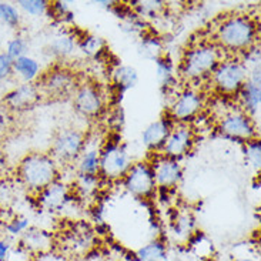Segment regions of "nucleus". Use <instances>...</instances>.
Returning a JSON list of instances; mask_svg holds the SVG:
<instances>
[{"mask_svg": "<svg viewBox=\"0 0 261 261\" xmlns=\"http://www.w3.org/2000/svg\"><path fill=\"white\" fill-rule=\"evenodd\" d=\"M194 217L190 212L177 213L176 219L173 220L171 233L176 236V239H190L194 231Z\"/></svg>", "mask_w": 261, "mask_h": 261, "instance_id": "a878e982", "label": "nucleus"}, {"mask_svg": "<svg viewBox=\"0 0 261 261\" xmlns=\"http://www.w3.org/2000/svg\"><path fill=\"white\" fill-rule=\"evenodd\" d=\"M150 166L154 173L157 190H174L183 180V164L180 160L170 159L167 155L155 153L150 160Z\"/></svg>", "mask_w": 261, "mask_h": 261, "instance_id": "f8f14e48", "label": "nucleus"}, {"mask_svg": "<svg viewBox=\"0 0 261 261\" xmlns=\"http://www.w3.org/2000/svg\"><path fill=\"white\" fill-rule=\"evenodd\" d=\"M101 177L99 174H76L73 180V186L77 194V198H90L99 191Z\"/></svg>", "mask_w": 261, "mask_h": 261, "instance_id": "b1692460", "label": "nucleus"}, {"mask_svg": "<svg viewBox=\"0 0 261 261\" xmlns=\"http://www.w3.org/2000/svg\"><path fill=\"white\" fill-rule=\"evenodd\" d=\"M30 227H32L30 226V220L28 217H24V216H14L12 219L5 221L3 231L9 237H21Z\"/></svg>", "mask_w": 261, "mask_h": 261, "instance_id": "bb28decb", "label": "nucleus"}, {"mask_svg": "<svg viewBox=\"0 0 261 261\" xmlns=\"http://www.w3.org/2000/svg\"><path fill=\"white\" fill-rule=\"evenodd\" d=\"M105 139L99 134H86L85 147L79 155L76 170L80 174H99L100 151Z\"/></svg>", "mask_w": 261, "mask_h": 261, "instance_id": "2eb2a0df", "label": "nucleus"}, {"mask_svg": "<svg viewBox=\"0 0 261 261\" xmlns=\"http://www.w3.org/2000/svg\"><path fill=\"white\" fill-rule=\"evenodd\" d=\"M133 157L121 143V137H110L103 141L100 151L99 176L106 181H119L127 174L133 164Z\"/></svg>", "mask_w": 261, "mask_h": 261, "instance_id": "20e7f679", "label": "nucleus"}, {"mask_svg": "<svg viewBox=\"0 0 261 261\" xmlns=\"http://www.w3.org/2000/svg\"><path fill=\"white\" fill-rule=\"evenodd\" d=\"M121 183L127 193L143 200L153 198L157 193L154 173L150 163L146 160L134 162L128 169L127 174L123 177Z\"/></svg>", "mask_w": 261, "mask_h": 261, "instance_id": "6e6552de", "label": "nucleus"}, {"mask_svg": "<svg viewBox=\"0 0 261 261\" xmlns=\"http://www.w3.org/2000/svg\"><path fill=\"white\" fill-rule=\"evenodd\" d=\"M143 55L148 59H153L155 60L159 56H162V42L157 39V37H144L141 40L140 46Z\"/></svg>", "mask_w": 261, "mask_h": 261, "instance_id": "72a5a7b5", "label": "nucleus"}, {"mask_svg": "<svg viewBox=\"0 0 261 261\" xmlns=\"http://www.w3.org/2000/svg\"><path fill=\"white\" fill-rule=\"evenodd\" d=\"M0 21L10 28H19L21 21V16L19 9L12 3L0 2Z\"/></svg>", "mask_w": 261, "mask_h": 261, "instance_id": "c756f323", "label": "nucleus"}, {"mask_svg": "<svg viewBox=\"0 0 261 261\" xmlns=\"http://www.w3.org/2000/svg\"><path fill=\"white\" fill-rule=\"evenodd\" d=\"M219 132L227 139L241 143H247L258 137L255 120L239 107L230 109L220 117Z\"/></svg>", "mask_w": 261, "mask_h": 261, "instance_id": "0eeeda50", "label": "nucleus"}, {"mask_svg": "<svg viewBox=\"0 0 261 261\" xmlns=\"http://www.w3.org/2000/svg\"><path fill=\"white\" fill-rule=\"evenodd\" d=\"M36 197L43 210L49 213H63L74 196L71 194L70 187L59 178L40 191Z\"/></svg>", "mask_w": 261, "mask_h": 261, "instance_id": "4468645a", "label": "nucleus"}, {"mask_svg": "<svg viewBox=\"0 0 261 261\" xmlns=\"http://www.w3.org/2000/svg\"><path fill=\"white\" fill-rule=\"evenodd\" d=\"M3 201H5V191H3V186L0 184V207L3 205Z\"/></svg>", "mask_w": 261, "mask_h": 261, "instance_id": "58836bf2", "label": "nucleus"}, {"mask_svg": "<svg viewBox=\"0 0 261 261\" xmlns=\"http://www.w3.org/2000/svg\"><path fill=\"white\" fill-rule=\"evenodd\" d=\"M80 49L83 50V53L87 56L97 57L106 49V43L99 36H87L80 43Z\"/></svg>", "mask_w": 261, "mask_h": 261, "instance_id": "7c9ffc66", "label": "nucleus"}, {"mask_svg": "<svg viewBox=\"0 0 261 261\" xmlns=\"http://www.w3.org/2000/svg\"><path fill=\"white\" fill-rule=\"evenodd\" d=\"M42 96H47L51 99H62L66 96H73L77 87V79L73 71L66 69H56L49 71L42 79V83L37 86Z\"/></svg>", "mask_w": 261, "mask_h": 261, "instance_id": "ddd939ff", "label": "nucleus"}, {"mask_svg": "<svg viewBox=\"0 0 261 261\" xmlns=\"http://www.w3.org/2000/svg\"><path fill=\"white\" fill-rule=\"evenodd\" d=\"M3 227H5V220L0 219V237H2V234H3Z\"/></svg>", "mask_w": 261, "mask_h": 261, "instance_id": "ea45409f", "label": "nucleus"}, {"mask_svg": "<svg viewBox=\"0 0 261 261\" xmlns=\"http://www.w3.org/2000/svg\"><path fill=\"white\" fill-rule=\"evenodd\" d=\"M21 247L33 254L47 253L53 246V236L39 227H30L20 239Z\"/></svg>", "mask_w": 261, "mask_h": 261, "instance_id": "a211bd4d", "label": "nucleus"}, {"mask_svg": "<svg viewBox=\"0 0 261 261\" xmlns=\"http://www.w3.org/2000/svg\"><path fill=\"white\" fill-rule=\"evenodd\" d=\"M174 126V121L169 116H164L150 123L141 133V143L151 153H160L166 139L170 134V130Z\"/></svg>", "mask_w": 261, "mask_h": 261, "instance_id": "dca6fc26", "label": "nucleus"}, {"mask_svg": "<svg viewBox=\"0 0 261 261\" xmlns=\"http://www.w3.org/2000/svg\"><path fill=\"white\" fill-rule=\"evenodd\" d=\"M16 177L29 193L37 196L47 186L60 178V169L49 153L35 151L26 154L19 162Z\"/></svg>", "mask_w": 261, "mask_h": 261, "instance_id": "7ed1b4c3", "label": "nucleus"}, {"mask_svg": "<svg viewBox=\"0 0 261 261\" xmlns=\"http://www.w3.org/2000/svg\"><path fill=\"white\" fill-rule=\"evenodd\" d=\"M42 66L35 57L21 56L13 60V76H17L23 83H35L40 77Z\"/></svg>", "mask_w": 261, "mask_h": 261, "instance_id": "4be33fe9", "label": "nucleus"}, {"mask_svg": "<svg viewBox=\"0 0 261 261\" xmlns=\"http://www.w3.org/2000/svg\"><path fill=\"white\" fill-rule=\"evenodd\" d=\"M205 107V96L197 87H187L173 99L169 109V116L174 123L193 124Z\"/></svg>", "mask_w": 261, "mask_h": 261, "instance_id": "423d86ee", "label": "nucleus"}, {"mask_svg": "<svg viewBox=\"0 0 261 261\" xmlns=\"http://www.w3.org/2000/svg\"><path fill=\"white\" fill-rule=\"evenodd\" d=\"M224 59L226 51L214 42H198L184 51L178 73L189 83H201L210 80L213 71Z\"/></svg>", "mask_w": 261, "mask_h": 261, "instance_id": "f03ea898", "label": "nucleus"}, {"mask_svg": "<svg viewBox=\"0 0 261 261\" xmlns=\"http://www.w3.org/2000/svg\"><path fill=\"white\" fill-rule=\"evenodd\" d=\"M13 76V60L7 56L5 51L0 53V80H6V79Z\"/></svg>", "mask_w": 261, "mask_h": 261, "instance_id": "f704fd0d", "label": "nucleus"}, {"mask_svg": "<svg viewBox=\"0 0 261 261\" xmlns=\"http://www.w3.org/2000/svg\"><path fill=\"white\" fill-rule=\"evenodd\" d=\"M56 14L57 17H66V16H70V9L67 6V3L64 2H55V3H50V13Z\"/></svg>", "mask_w": 261, "mask_h": 261, "instance_id": "c9c22d12", "label": "nucleus"}, {"mask_svg": "<svg viewBox=\"0 0 261 261\" xmlns=\"http://www.w3.org/2000/svg\"><path fill=\"white\" fill-rule=\"evenodd\" d=\"M17 5L24 13L33 17H40L50 12V2L47 0H20Z\"/></svg>", "mask_w": 261, "mask_h": 261, "instance_id": "c85d7f7f", "label": "nucleus"}, {"mask_svg": "<svg viewBox=\"0 0 261 261\" xmlns=\"http://www.w3.org/2000/svg\"><path fill=\"white\" fill-rule=\"evenodd\" d=\"M155 64V76H157V80L162 86L163 89H171L174 87L177 82L176 76V66L173 63V60L170 59L169 56L166 55H162L159 56L154 60Z\"/></svg>", "mask_w": 261, "mask_h": 261, "instance_id": "5701e85b", "label": "nucleus"}, {"mask_svg": "<svg viewBox=\"0 0 261 261\" xmlns=\"http://www.w3.org/2000/svg\"><path fill=\"white\" fill-rule=\"evenodd\" d=\"M86 133L77 128H63L56 134L51 143L49 154L59 166L73 164L77 162L79 155L85 147Z\"/></svg>", "mask_w": 261, "mask_h": 261, "instance_id": "1a4fd4ad", "label": "nucleus"}, {"mask_svg": "<svg viewBox=\"0 0 261 261\" xmlns=\"http://www.w3.org/2000/svg\"><path fill=\"white\" fill-rule=\"evenodd\" d=\"M42 99V93L39 90V87L35 83H23L17 86L12 92L6 94V97L3 99L7 109L16 110V112H23L28 110L30 107H33Z\"/></svg>", "mask_w": 261, "mask_h": 261, "instance_id": "f3484780", "label": "nucleus"}, {"mask_svg": "<svg viewBox=\"0 0 261 261\" xmlns=\"http://www.w3.org/2000/svg\"><path fill=\"white\" fill-rule=\"evenodd\" d=\"M94 236L90 227L86 224H77V228L71 231L66 240V247L73 255H80L87 253L93 247Z\"/></svg>", "mask_w": 261, "mask_h": 261, "instance_id": "aec40b11", "label": "nucleus"}, {"mask_svg": "<svg viewBox=\"0 0 261 261\" xmlns=\"http://www.w3.org/2000/svg\"><path fill=\"white\" fill-rule=\"evenodd\" d=\"M196 144V130L193 124L174 123L170 134L166 139L160 154L167 155L174 160H181L190 154Z\"/></svg>", "mask_w": 261, "mask_h": 261, "instance_id": "9b49d317", "label": "nucleus"}, {"mask_svg": "<svg viewBox=\"0 0 261 261\" xmlns=\"http://www.w3.org/2000/svg\"><path fill=\"white\" fill-rule=\"evenodd\" d=\"M112 80L116 87L117 96H123L124 93L132 90L139 83V73L133 66L127 64H119L112 71Z\"/></svg>", "mask_w": 261, "mask_h": 261, "instance_id": "412c9836", "label": "nucleus"}, {"mask_svg": "<svg viewBox=\"0 0 261 261\" xmlns=\"http://www.w3.org/2000/svg\"><path fill=\"white\" fill-rule=\"evenodd\" d=\"M214 43L226 53L243 55L258 42V24L248 14H230L219 21Z\"/></svg>", "mask_w": 261, "mask_h": 261, "instance_id": "f257e3e1", "label": "nucleus"}, {"mask_svg": "<svg viewBox=\"0 0 261 261\" xmlns=\"http://www.w3.org/2000/svg\"><path fill=\"white\" fill-rule=\"evenodd\" d=\"M241 261H253V260H241Z\"/></svg>", "mask_w": 261, "mask_h": 261, "instance_id": "a19ab883", "label": "nucleus"}, {"mask_svg": "<svg viewBox=\"0 0 261 261\" xmlns=\"http://www.w3.org/2000/svg\"><path fill=\"white\" fill-rule=\"evenodd\" d=\"M166 258H167V247L159 239H154L147 244H144L136 253L137 261H166Z\"/></svg>", "mask_w": 261, "mask_h": 261, "instance_id": "393cba45", "label": "nucleus"}, {"mask_svg": "<svg viewBox=\"0 0 261 261\" xmlns=\"http://www.w3.org/2000/svg\"><path fill=\"white\" fill-rule=\"evenodd\" d=\"M73 106L86 119H99L106 112V97L97 85L82 83L73 93Z\"/></svg>", "mask_w": 261, "mask_h": 261, "instance_id": "9d476101", "label": "nucleus"}, {"mask_svg": "<svg viewBox=\"0 0 261 261\" xmlns=\"http://www.w3.org/2000/svg\"><path fill=\"white\" fill-rule=\"evenodd\" d=\"M26 51H28V42L21 36H16V37H13L10 42L7 43V47L5 53L12 60H16L19 57L26 56Z\"/></svg>", "mask_w": 261, "mask_h": 261, "instance_id": "473e14b6", "label": "nucleus"}, {"mask_svg": "<svg viewBox=\"0 0 261 261\" xmlns=\"http://www.w3.org/2000/svg\"><path fill=\"white\" fill-rule=\"evenodd\" d=\"M247 77L248 69L239 57H226L213 71L210 82L221 96H237Z\"/></svg>", "mask_w": 261, "mask_h": 261, "instance_id": "39448f33", "label": "nucleus"}, {"mask_svg": "<svg viewBox=\"0 0 261 261\" xmlns=\"http://www.w3.org/2000/svg\"><path fill=\"white\" fill-rule=\"evenodd\" d=\"M74 49H76V40L73 39V36L60 35L55 37V40L51 42V51L59 57L70 56Z\"/></svg>", "mask_w": 261, "mask_h": 261, "instance_id": "cd10ccee", "label": "nucleus"}, {"mask_svg": "<svg viewBox=\"0 0 261 261\" xmlns=\"http://www.w3.org/2000/svg\"><path fill=\"white\" fill-rule=\"evenodd\" d=\"M244 155H246V160L250 166H253L255 170H260L261 144L258 137L244 143Z\"/></svg>", "mask_w": 261, "mask_h": 261, "instance_id": "2f4dec72", "label": "nucleus"}, {"mask_svg": "<svg viewBox=\"0 0 261 261\" xmlns=\"http://www.w3.org/2000/svg\"><path fill=\"white\" fill-rule=\"evenodd\" d=\"M10 250H12L10 241L2 236L0 237V261H7L9 255H10Z\"/></svg>", "mask_w": 261, "mask_h": 261, "instance_id": "e433bc0d", "label": "nucleus"}, {"mask_svg": "<svg viewBox=\"0 0 261 261\" xmlns=\"http://www.w3.org/2000/svg\"><path fill=\"white\" fill-rule=\"evenodd\" d=\"M239 109L247 113L251 119L260 116L261 106V86L253 85L251 82H246L241 90L237 93Z\"/></svg>", "mask_w": 261, "mask_h": 261, "instance_id": "6ab92c4d", "label": "nucleus"}, {"mask_svg": "<svg viewBox=\"0 0 261 261\" xmlns=\"http://www.w3.org/2000/svg\"><path fill=\"white\" fill-rule=\"evenodd\" d=\"M7 169H9V162H7V157L5 154V151L0 148V178H3L5 174L7 173Z\"/></svg>", "mask_w": 261, "mask_h": 261, "instance_id": "4c0bfd02", "label": "nucleus"}]
</instances>
